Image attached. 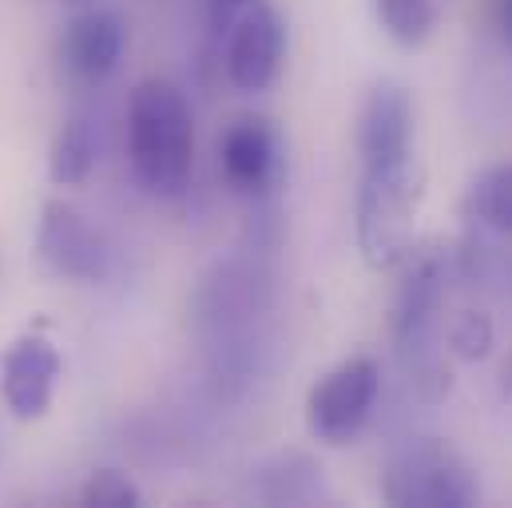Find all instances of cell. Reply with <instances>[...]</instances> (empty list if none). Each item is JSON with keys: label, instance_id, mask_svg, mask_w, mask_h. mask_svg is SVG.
I'll use <instances>...</instances> for the list:
<instances>
[{"label": "cell", "instance_id": "cell-1", "mask_svg": "<svg viewBox=\"0 0 512 508\" xmlns=\"http://www.w3.org/2000/svg\"><path fill=\"white\" fill-rule=\"evenodd\" d=\"M270 286L247 262H223L199 290L195 322L203 354L219 381H251L266 346Z\"/></svg>", "mask_w": 512, "mask_h": 508}, {"label": "cell", "instance_id": "cell-2", "mask_svg": "<svg viewBox=\"0 0 512 508\" xmlns=\"http://www.w3.org/2000/svg\"><path fill=\"white\" fill-rule=\"evenodd\" d=\"M128 159L135 179L163 199L187 191L195 171V112L179 84L147 76L128 100Z\"/></svg>", "mask_w": 512, "mask_h": 508}, {"label": "cell", "instance_id": "cell-3", "mask_svg": "<svg viewBox=\"0 0 512 508\" xmlns=\"http://www.w3.org/2000/svg\"><path fill=\"white\" fill-rule=\"evenodd\" d=\"M441 306H445V262L441 254H421L405 274L393 306L397 362L421 401H441L453 389V374L441 354Z\"/></svg>", "mask_w": 512, "mask_h": 508}, {"label": "cell", "instance_id": "cell-4", "mask_svg": "<svg viewBox=\"0 0 512 508\" xmlns=\"http://www.w3.org/2000/svg\"><path fill=\"white\" fill-rule=\"evenodd\" d=\"M385 505L397 508H473L481 481L461 449L441 437H413L389 453L382 469Z\"/></svg>", "mask_w": 512, "mask_h": 508}, {"label": "cell", "instance_id": "cell-5", "mask_svg": "<svg viewBox=\"0 0 512 508\" xmlns=\"http://www.w3.org/2000/svg\"><path fill=\"white\" fill-rule=\"evenodd\" d=\"M417 203H421V175L413 171V159L397 167H362L358 247L374 270H385L397 258H405L413 243Z\"/></svg>", "mask_w": 512, "mask_h": 508}, {"label": "cell", "instance_id": "cell-6", "mask_svg": "<svg viewBox=\"0 0 512 508\" xmlns=\"http://www.w3.org/2000/svg\"><path fill=\"white\" fill-rule=\"evenodd\" d=\"M382 393V370L374 358H346L326 378L314 381L306 397V429L322 445H346L354 441Z\"/></svg>", "mask_w": 512, "mask_h": 508}, {"label": "cell", "instance_id": "cell-7", "mask_svg": "<svg viewBox=\"0 0 512 508\" xmlns=\"http://www.w3.org/2000/svg\"><path fill=\"white\" fill-rule=\"evenodd\" d=\"M36 254L56 278L72 282H104L112 270V247L96 223H88L64 199H48L40 207Z\"/></svg>", "mask_w": 512, "mask_h": 508}, {"label": "cell", "instance_id": "cell-8", "mask_svg": "<svg viewBox=\"0 0 512 508\" xmlns=\"http://www.w3.org/2000/svg\"><path fill=\"white\" fill-rule=\"evenodd\" d=\"M64 374L60 350L44 334H20L0 354V401L16 421H40L52 401L56 385Z\"/></svg>", "mask_w": 512, "mask_h": 508}, {"label": "cell", "instance_id": "cell-9", "mask_svg": "<svg viewBox=\"0 0 512 508\" xmlns=\"http://www.w3.org/2000/svg\"><path fill=\"white\" fill-rule=\"evenodd\" d=\"M286 52V28L270 4L251 0L247 12L231 24L227 36V80L239 92H266L282 68Z\"/></svg>", "mask_w": 512, "mask_h": 508}, {"label": "cell", "instance_id": "cell-10", "mask_svg": "<svg viewBox=\"0 0 512 508\" xmlns=\"http://www.w3.org/2000/svg\"><path fill=\"white\" fill-rule=\"evenodd\" d=\"M128 48V24L112 8H84L68 20L60 40V60L72 80L80 84H104Z\"/></svg>", "mask_w": 512, "mask_h": 508}, {"label": "cell", "instance_id": "cell-11", "mask_svg": "<svg viewBox=\"0 0 512 508\" xmlns=\"http://www.w3.org/2000/svg\"><path fill=\"white\" fill-rule=\"evenodd\" d=\"M362 167H397L413 159V104L409 92L393 80H382L362 108L358 124Z\"/></svg>", "mask_w": 512, "mask_h": 508}, {"label": "cell", "instance_id": "cell-12", "mask_svg": "<svg viewBox=\"0 0 512 508\" xmlns=\"http://www.w3.org/2000/svg\"><path fill=\"white\" fill-rule=\"evenodd\" d=\"M219 159H223V171L235 191L266 195L278 179V135L266 120L247 116V120L231 124V131L223 135Z\"/></svg>", "mask_w": 512, "mask_h": 508}, {"label": "cell", "instance_id": "cell-13", "mask_svg": "<svg viewBox=\"0 0 512 508\" xmlns=\"http://www.w3.org/2000/svg\"><path fill=\"white\" fill-rule=\"evenodd\" d=\"M258 497L266 505H314L326 497L322 469L302 453H278L258 469Z\"/></svg>", "mask_w": 512, "mask_h": 508}, {"label": "cell", "instance_id": "cell-14", "mask_svg": "<svg viewBox=\"0 0 512 508\" xmlns=\"http://www.w3.org/2000/svg\"><path fill=\"white\" fill-rule=\"evenodd\" d=\"M96 155H100V143H96V127L88 124L84 116H68L56 139H52V151H48V175L56 187H80L92 179L96 171Z\"/></svg>", "mask_w": 512, "mask_h": 508}, {"label": "cell", "instance_id": "cell-15", "mask_svg": "<svg viewBox=\"0 0 512 508\" xmlns=\"http://www.w3.org/2000/svg\"><path fill=\"white\" fill-rule=\"evenodd\" d=\"M469 219H477L481 227L512 235V163L489 167L473 187H469Z\"/></svg>", "mask_w": 512, "mask_h": 508}, {"label": "cell", "instance_id": "cell-16", "mask_svg": "<svg viewBox=\"0 0 512 508\" xmlns=\"http://www.w3.org/2000/svg\"><path fill=\"white\" fill-rule=\"evenodd\" d=\"M378 16L389 40L401 48L425 44L441 24V0H378Z\"/></svg>", "mask_w": 512, "mask_h": 508}, {"label": "cell", "instance_id": "cell-17", "mask_svg": "<svg viewBox=\"0 0 512 508\" xmlns=\"http://www.w3.org/2000/svg\"><path fill=\"white\" fill-rule=\"evenodd\" d=\"M493 342H497L493 318L481 314V310H465V314H457L453 326H449V350H453L461 362H481V358H489V354H493Z\"/></svg>", "mask_w": 512, "mask_h": 508}, {"label": "cell", "instance_id": "cell-18", "mask_svg": "<svg viewBox=\"0 0 512 508\" xmlns=\"http://www.w3.org/2000/svg\"><path fill=\"white\" fill-rule=\"evenodd\" d=\"M80 505L88 508H135L139 505V485L131 481L124 469H96L84 489H80Z\"/></svg>", "mask_w": 512, "mask_h": 508}, {"label": "cell", "instance_id": "cell-19", "mask_svg": "<svg viewBox=\"0 0 512 508\" xmlns=\"http://www.w3.org/2000/svg\"><path fill=\"white\" fill-rule=\"evenodd\" d=\"M497 16H501V32H505V40H509V48H512V0H501Z\"/></svg>", "mask_w": 512, "mask_h": 508}, {"label": "cell", "instance_id": "cell-20", "mask_svg": "<svg viewBox=\"0 0 512 508\" xmlns=\"http://www.w3.org/2000/svg\"><path fill=\"white\" fill-rule=\"evenodd\" d=\"M251 0H215V16L219 12H235V8H247Z\"/></svg>", "mask_w": 512, "mask_h": 508}]
</instances>
